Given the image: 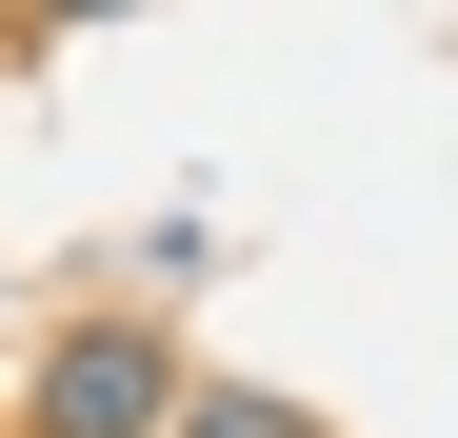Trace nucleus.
<instances>
[{
    "label": "nucleus",
    "instance_id": "f257e3e1",
    "mask_svg": "<svg viewBox=\"0 0 458 438\" xmlns=\"http://www.w3.org/2000/svg\"><path fill=\"white\" fill-rule=\"evenodd\" d=\"M180 379H199L180 319H160V299H100V319H60V339H40L21 438H160V418H180Z\"/></svg>",
    "mask_w": 458,
    "mask_h": 438
},
{
    "label": "nucleus",
    "instance_id": "20e7f679",
    "mask_svg": "<svg viewBox=\"0 0 458 438\" xmlns=\"http://www.w3.org/2000/svg\"><path fill=\"white\" fill-rule=\"evenodd\" d=\"M0 299H21V279H0Z\"/></svg>",
    "mask_w": 458,
    "mask_h": 438
},
{
    "label": "nucleus",
    "instance_id": "f03ea898",
    "mask_svg": "<svg viewBox=\"0 0 458 438\" xmlns=\"http://www.w3.org/2000/svg\"><path fill=\"white\" fill-rule=\"evenodd\" d=\"M160 438H339V418H319V399H279V379H180Z\"/></svg>",
    "mask_w": 458,
    "mask_h": 438
},
{
    "label": "nucleus",
    "instance_id": "7ed1b4c3",
    "mask_svg": "<svg viewBox=\"0 0 458 438\" xmlns=\"http://www.w3.org/2000/svg\"><path fill=\"white\" fill-rule=\"evenodd\" d=\"M21 21H140V0H21Z\"/></svg>",
    "mask_w": 458,
    "mask_h": 438
}]
</instances>
